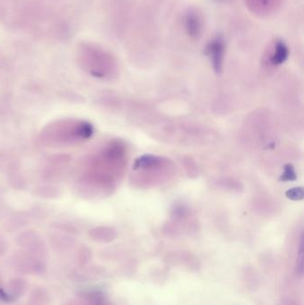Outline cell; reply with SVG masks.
Segmentation results:
<instances>
[{
  "label": "cell",
  "mask_w": 304,
  "mask_h": 305,
  "mask_svg": "<svg viewBox=\"0 0 304 305\" xmlns=\"http://www.w3.org/2000/svg\"><path fill=\"white\" fill-rule=\"evenodd\" d=\"M184 25L186 33L192 39H199L203 31V18L195 9H189L186 13Z\"/></svg>",
  "instance_id": "2"
},
{
  "label": "cell",
  "mask_w": 304,
  "mask_h": 305,
  "mask_svg": "<svg viewBox=\"0 0 304 305\" xmlns=\"http://www.w3.org/2000/svg\"><path fill=\"white\" fill-rule=\"evenodd\" d=\"M225 49L226 43L221 35L215 36L205 48V54L211 58L213 68L217 73H219L222 68Z\"/></svg>",
  "instance_id": "1"
},
{
  "label": "cell",
  "mask_w": 304,
  "mask_h": 305,
  "mask_svg": "<svg viewBox=\"0 0 304 305\" xmlns=\"http://www.w3.org/2000/svg\"><path fill=\"white\" fill-rule=\"evenodd\" d=\"M76 134L82 139H89L93 134V127L89 122H82L77 127Z\"/></svg>",
  "instance_id": "5"
},
{
  "label": "cell",
  "mask_w": 304,
  "mask_h": 305,
  "mask_svg": "<svg viewBox=\"0 0 304 305\" xmlns=\"http://www.w3.org/2000/svg\"><path fill=\"white\" fill-rule=\"evenodd\" d=\"M161 162V158L154 155H144L135 162V168H150L156 166Z\"/></svg>",
  "instance_id": "4"
},
{
  "label": "cell",
  "mask_w": 304,
  "mask_h": 305,
  "mask_svg": "<svg viewBox=\"0 0 304 305\" xmlns=\"http://www.w3.org/2000/svg\"><path fill=\"white\" fill-rule=\"evenodd\" d=\"M296 178H297V176H296L294 168L292 164H287L286 166L284 167V171L281 176V179L284 181H292V180H295Z\"/></svg>",
  "instance_id": "6"
},
{
  "label": "cell",
  "mask_w": 304,
  "mask_h": 305,
  "mask_svg": "<svg viewBox=\"0 0 304 305\" xmlns=\"http://www.w3.org/2000/svg\"><path fill=\"white\" fill-rule=\"evenodd\" d=\"M0 301L6 302V303H10L15 301V298L9 294L8 292H6L4 289L0 288Z\"/></svg>",
  "instance_id": "8"
},
{
  "label": "cell",
  "mask_w": 304,
  "mask_h": 305,
  "mask_svg": "<svg viewBox=\"0 0 304 305\" xmlns=\"http://www.w3.org/2000/svg\"><path fill=\"white\" fill-rule=\"evenodd\" d=\"M289 57V49L286 43L282 40H277L274 43L272 49L269 62L273 65H280L284 64Z\"/></svg>",
  "instance_id": "3"
},
{
  "label": "cell",
  "mask_w": 304,
  "mask_h": 305,
  "mask_svg": "<svg viewBox=\"0 0 304 305\" xmlns=\"http://www.w3.org/2000/svg\"><path fill=\"white\" fill-rule=\"evenodd\" d=\"M286 196L289 199L293 200V201H299L303 198V189L302 187H294L292 189H289L286 192Z\"/></svg>",
  "instance_id": "7"
}]
</instances>
